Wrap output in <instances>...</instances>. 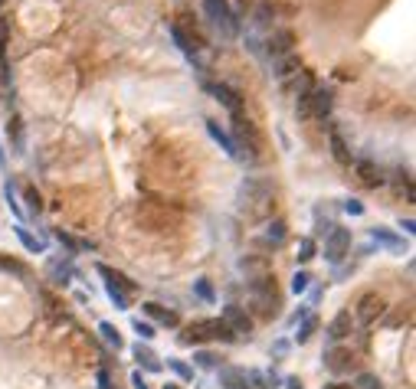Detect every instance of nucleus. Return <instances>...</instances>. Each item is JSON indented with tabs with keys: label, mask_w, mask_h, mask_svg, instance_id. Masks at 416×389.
<instances>
[{
	"label": "nucleus",
	"mask_w": 416,
	"mask_h": 389,
	"mask_svg": "<svg viewBox=\"0 0 416 389\" xmlns=\"http://www.w3.org/2000/svg\"><path fill=\"white\" fill-rule=\"evenodd\" d=\"M236 209L249 223H269L276 213V183L266 177H246L236 190Z\"/></svg>",
	"instance_id": "obj_1"
},
{
	"label": "nucleus",
	"mask_w": 416,
	"mask_h": 389,
	"mask_svg": "<svg viewBox=\"0 0 416 389\" xmlns=\"http://www.w3.org/2000/svg\"><path fill=\"white\" fill-rule=\"evenodd\" d=\"M230 141L236 148V160H243L249 167H259L266 160V135L246 112L230 114Z\"/></svg>",
	"instance_id": "obj_2"
},
{
	"label": "nucleus",
	"mask_w": 416,
	"mask_h": 389,
	"mask_svg": "<svg viewBox=\"0 0 416 389\" xmlns=\"http://www.w3.org/2000/svg\"><path fill=\"white\" fill-rule=\"evenodd\" d=\"M246 297H249V311H253L259 320L278 318V308H282V291H278V285H276V275L259 278V282H249V285H246Z\"/></svg>",
	"instance_id": "obj_3"
},
{
	"label": "nucleus",
	"mask_w": 416,
	"mask_h": 389,
	"mask_svg": "<svg viewBox=\"0 0 416 389\" xmlns=\"http://www.w3.org/2000/svg\"><path fill=\"white\" fill-rule=\"evenodd\" d=\"M177 340L184 343V347H200V343H207V340L233 343L236 340V334L226 327V320L223 318H207V320H194V324L181 327V337H177Z\"/></svg>",
	"instance_id": "obj_4"
},
{
	"label": "nucleus",
	"mask_w": 416,
	"mask_h": 389,
	"mask_svg": "<svg viewBox=\"0 0 416 389\" xmlns=\"http://www.w3.org/2000/svg\"><path fill=\"white\" fill-rule=\"evenodd\" d=\"M295 112H299L301 118L328 121V118H331V112H335V92L328 89V85H318V82H315L312 92H308L305 98H299V102H295Z\"/></svg>",
	"instance_id": "obj_5"
},
{
	"label": "nucleus",
	"mask_w": 416,
	"mask_h": 389,
	"mask_svg": "<svg viewBox=\"0 0 416 389\" xmlns=\"http://www.w3.org/2000/svg\"><path fill=\"white\" fill-rule=\"evenodd\" d=\"M292 49H295V33L282 30V26H272L266 36H259V53L256 56H263L266 62H278V59L292 56Z\"/></svg>",
	"instance_id": "obj_6"
},
{
	"label": "nucleus",
	"mask_w": 416,
	"mask_h": 389,
	"mask_svg": "<svg viewBox=\"0 0 416 389\" xmlns=\"http://www.w3.org/2000/svg\"><path fill=\"white\" fill-rule=\"evenodd\" d=\"M203 10H207V20L220 30L226 40L240 36V17L230 7V0H203Z\"/></svg>",
	"instance_id": "obj_7"
},
{
	"label": "nucleus",
	"mask_w": 416,
	"mask_h": 389,
	"mask_svg": "<svg viewBox=\"0 0 416 389\" xmlns=\"http://www.w3.org/2000/svg\"><path fill=\"white\" fill-rule=\"evenodd\" d=\"M387 311H390L387 297L377 295V291H367V295L358 297V304H354V318H358L360 327H374L377 320L387 318Z\"/></svg>",
	"instance_id": "obj_8"
},
{
	"label": "nucleus",
	"mask_w": 416,
	"mask_h": 389,
	"mask_svg": "<svg viewBox=\"0 0 416 389\" xmlns=\"http://www.w3.org/2000/svg\"><path fill=\"white\" fill-rule=\"evenodd\" d=\"M351 242H354L351 229L335 226L328 236H324V259H328L331 265H341L347 259V252H351Z\"/></svg>",
	"instance_id": "obj_9"
},
{
	"label": "nucleus",
	"mask_w": 416,
	"mask_h": 389,
	"mask_svg": "<svg viewBox=\"0 0 416 389\" xmlns=\"http://www.w3.org/2000/svg\"><path fill=\"white\" fill-rule=\"evenodd\" d=\"M236 272L246 275V285H249V282H259V278H269V275H276V272H272V259H269V255H259V252L240 255Z\"/></svg>",
	"instance_id": "obj_10"
},
{
	"label": "nucleus",
	"mask_w": 416,
	"mask_h": 389,
	"mask_svg": "<svg viewBox=\"0 0 416 389\" xmlns=\"http://www.w3.org/2000/svg\"><path fill=\"white\" fill-rule=\"evenodd\" d=\"M223 320H226V327L236 334V340H240V337H246V340L253 337V318H249V311L246 308H240V304H226Z\"/></svg>",
	"instance_id": "obj_11"
},
{
	"label": "nucleus",
	"mask_w": 416,
	"mask_h": 389,
	"mask_svg": "<svg viewBox=\"0 0 416 389\" xmlns=\"http://www.w3.org/2000/svg\"><path fill=\"white\" fill-rule=\"evenodd\" d=\"M210 92H213V98H217V102H220L230 114L246 112V98L240 95V89H233L230 82H213V85H210Z\"/></svg>",
	"instance_id": "obj_12"
},
{
	"label": "nucleus",
	"mask_w": 416,
	"mask_h": 389,
	"mask_svg": "<svg viewBox=\"0 0 416 389\" xmlns=\"http://www.w3.org/2000/svg\"><path fill=\"white\" fill-rule=\"evenodd\" d=\"M324 370L328 373H335V377H341V373H351V366H354V354L347 350V347H338V343H331L328 350H324Z\"/></svg>",
	"instance_id": "obj_13"
},
{
	"label": "nucleus",
	"mask_w": 416,
	"mask_h": 389,
	"mask_svg": "<svg viewBox=\"0 0 416 389\" xmlns=\"http://www.w3.org/2000/svg\"><path fill=\"white\" fill-rule=\"evenodd\" d=\"M278 85H282V92H285L289 98H295V102H299V98H305V95L312 92L315 76L308 72V69H299L295 76H289V79H285V82H278Z\"/></svg>",
	"instance_id": "obj_14"
},
{
	"label": "nucleus",
	"mask_w": 416,
	"mask_h": 389,
	"mask_svg": "<svg viewBox=\"0 0 416 389\" xmlns=\"http://www.w3.org/2000/svg\"><path fill=\"white\" fill-rule=\"evenodd\" d=\"M354 173H358V183L364 190H377V187H383V180H387L374 160H354Z\"/></svg>",
	"instance_id": "obj_15"
},
{
	"label": "nucleus",
	"mask_w": 416,
	"mask_h": 389,
	"mask_svg": "<svg viewBox=\"0 0 416 389\" xmlns=\"http://www.w3.org/2000/svg\"><path fill=\"white\" fill-rule=\"evenodd\" d=\"M217 379H220V389H253L246 379V370L240 366H217Z\"/></svg>",
	"instance_id": "obj_16"
},
{
	"label": "nucleus",
	"mask_w": 416,
	"mask_h": 389,
	"mask_svg": "<svg viewBox=\"0 0 416 389\" xmlns=\"http://www.w3.org/2000/svg\"><path fill=\"white\" fill-rule=\"evenodd\" d=\"M131 356H135V363H138L141 370H148V373H161V370H164L161 356L154 354L148 343H141V340H138L135 347H131Z\"/></svg>",
	"instance_id": "obj_17"
},
{
	"label": "nucleus",
	"mask_w": 416,
	"mask_h": 389,
	"mask_svg": "<svg viewBox=\"0 0 416 389\" xmlns=\"http://www.w3.org/2000/svg\"><path fill=\"white\" fill-rule=\"evenodd\" d=\"M370 239L377 242V245H383V249L397 252V255H403V252H406V242L400 239L393 229H387V226H374V229H370Z\"/></svg>",
	"instance_id": "obj_18"
},
{
	"label": "nucleus",
	"mask_w": 416,
	"mask_h": 389,
	"mask_svg": "<svg viewBox=\"0 0 416 389\" xmlns=\"http://www.w3.org/2000/svg\"><path fill=\"white\" fill-rule=\"evenodd\" d=\"M99 275L105 278V285H112V288H118V291H125L128 297L138 291V285L128 278V275H122V272H115V268H108V265H99Z\"/></svg>",
	"instance_id": "obj_19"
},
{
	"label": "nucleus",
	"mask_w": 416,
	"mask_h": 389,
	"mask_svg": "<svg viewBox=\"0 0 416 389\" xmlns=\"http://www.w3.org/2000/svg\"><path fill=\"white\" fill-rule=\"evenodd\" d=\"M144 308V314H148L151 320H158L161 327H181V318L174 314V311H167V308H161L158 301H148V304H141Z\"/></svg>",
	"instance_id": "obj_20"
},
{
	"label": "nucleus",
	"mask_w": 416,
	"mask_h": 389,
	"mask_svg": "<svg viewBox=\"0 0 416 389\" xmlns=\"http://www.w3.org/2000/svg\"><path fill=\"white\" fill-rule=\"evenodd\" d=\"M351 327H354V324H351V314H347V311H341V314H338V318L328 324V340L341 343L344 337H351Z\"/></svg>",
	"instance_id": "obj_21"
},
{
	"label": "nucleus",
	"mask_w": 416,
	"mask_h": 389,
	"mask_svg": "<svg viewBox=\"0 0 416 389\" xmlns=\"http://www.w3.org/2000/svg\"><path fill=\"white\" fill-rule=\"evenodd\" d=\"M299 69H305L299 56H285V59H278V62H272V79H276V82H285L289 76H295Z\"/></svg>",
	"instance_id": "obj_22"
},
{
	"label": "nucleus",
	"mask_w": 416,
	"mask_h": 389,
	"mask_svg": "<svg viewBox=\"0 0 416 389\" xmlns=\"http://www.w3.org/2000/svg\"><path fill=\"white\" fill-rule=\"evenodd\" d=\"M167 33H171V40L174 43H177V49H181V53H184L187 59H190V62H197V53H200V49H197L194 43H190V40H187L184 33H181V26H177V23H167Z\"/></svg>",
	"instance_id": "obj_23"
},
{
	"label": "nucleus",
	"mask_w": 416,
	"mask_h": 389,
	"mask_svg": "<svg viewBox=\"0 0 416 389\" xmlns=\"http://www.w3.org/2000/svg\"><path fill=\"white\" fill-rule=\"evenodd\" d=\"M13 232H17V239L24 242L26 252H33V255H43V252H47V242L36 239V236H33V232H30L26 226H20V223H17V226H13Z\"/></svg>",
	"instance_id": "obj_24"
},
{
	"label": "nucleus",
	"mask_w": 416,
	"mask_h": 389,
	"mask_svg": "<svg viewBox=\"0 0 416 389\" xmlns=\"http://www.w3.org/2000/svg\"><path fill=\"white\" fill-rule=\"evenodd\" d=\"M246 379H249V386L253 389H276V373H269V370H246Z\"/></svg>",
	"instance_id": "obj_25"
},
{
	"label": "nucleus",
	"mask_w": 416,
	"mask_h": 389,
	"mask_svg": "<svg viewBox=\"0 0 416 389\" xmlns=\"http://www.w3.org/2000/svg\"><path fill=\"white\" fill-rule=\"evenodd\" d=\"M207 131H210V137H213V141H217V144H220V148L226 150V154H230L233 160H236V148H233L230 135H226V131H223V128L217 125V121H213V118H207Z\"/></svg>",
	"instance_id": "obj_26"
},
{
	"label": "nucleus",
	"mask_w": 416,
	"mask_h": 389,
	"mask_svg": "<svg viewBox=\"0 0 416 389\" xmlns=\"http://www.w3.org/2000/svg\"><path fill=\"white\" fill-rule=\"evenodd\" d=\"M315 255H318V245H315V239H312V236H301L299 245H295V262H299V265H308Z\"/></svg>",
	"instance_id": "obj_27"
},
{
	"label": "nucleus",
	"mask_w": 416,
	"mask_h": 389,
	"mask_svg": "<svg viewBox=\"0 0 416 389\" xmlns=\"http://www.w3.org/2000/svg\"><path fill=\"white\" fill-rule=\"evenodd\" d=\"M331 154H335V160H338V164H344V167H351V164H354V154L347 150L344 137L338 135V131H331Z\"/></svg>",
	"instance_id": "obj_28"
},
{
	"label": "nucleus",
	"mask_w": 416,
	"mask_h": 389,
	"mask_svg": "<svg viewBox=\"0 0 416 389\" xmlns=\"http://www.w3.org/2000/svg\"><path fill=\"white\" fill-rule=\"evenodd\" d=\"M285 236H289V226H285V219H269L266 239L272 242V245H282V242H285Z\"/></svg>",
	"instance_id": "obj_29"
},
{
	"label": "nucleus",
	"mask_w": 416,
	"mask_h": 389,
	"mask_svg": "<svg viewBox=\"0 0 416 389\" xmlns=\"http://www.w3.org/2000/svg\"><path fill=\"white\" fill-rule=\"evenodd\" d=\"M99 334H102V340L108 343V347H115V350H122V347H125V337L118 334L115 324H108V320H102V324H99Z\"/></svg>",
	"instance_id": "obj_30"
},
{
	"label": "nucleus",
	"mask_w": 416,
	"mask_h": 389,
	"mask_svg": "<svg viewBox=\"0 0 416 389\" xmlns=\"http://www.w3.org/2000/svg\"><path fill=\"white\" fill-rule=\"evenodd\" d=\"M49 275H53V282H56V285H69V282H66V278H72V262L69 259H66V262H49Z\"/></svg>",
	"instance_id": "obj_31"
},
{
	"label": "nucleus",
	"mask_w": 416,
	"mask_h": 389,
	"mask_svg": "<svg viewBox=\"0 0 416 389\" xmlns=\"http://www.w3.org/2000/svg\"><path fill=\"white\" fill-rule=\"evenodd\" d=\"M315 331H318V318H315V314H308V318L301 320L299 334H295V340H299V343H308V340L315 337Z\"/></svg>",
	"instance_id": "obj_32"
},
{
	"label": "nucleus",
	"mask_w": 416,
	"mask_h": 389,
	"mask_svg": "<svg viewBox=\"0 0 416 389\" xmlns=\"http://www.w3.org/2000/svg\"><path fill=\"white\" fill-rule=\"evenodd\" d=\"M40 297H43V304H47V314L53 320H59V318H66V304H59L56 297L49 295V291H40Z\"/></svg>",
	"instance_id": "obj_33"
},
{
	"label": "nucleus",
	"mask_w": 416,
	"mask_h": 389,
	"mask_svg": "<svg viewBox=\"0 0 416 389\" xmlns=\"http://www.w3.org/2000/svg\"><path fill=\"white\" fill-rule=\"evenodd\" d=\"M24 196H26V206H30V216H40L43 213V196L36 187H24Z\"/></svg>",
	"instance_id": "obj_34"
},
{
	"label": "nucleus",
	"mask_w": 416,
	"mask_h": 389,
	"mask_svg": "<svg viewBox=\"0 0 416 389\" xmlns=\"http://www.w3.org/2000/svg\"><path fill=\"white\" fill-rule=\"evenodd\" d=\"M131 331L138 334V340H141V343L154 340V324H151V320H141V318H135V320H131Z\"/></svg>",
	"instance_id": "obj_35"
},
{
	"label": "nucleus",
	"mask_w": 416,
	"mask_h": 389,
	"mask_svg": "<svg viewBox=\"0 0 416 389\" xmlns=\"http://www.w3.org/2000/svg\"><path fill=\"white\" fill-rule=\"evenodd\" d=\"M194 363L200 366V370H217V366H220V356L210 354V350H197V354H194Z\"/></svg>",
	"instance_id": "obj_36"
},
{
	"label": "nucleus",
	"mask_w": 416,
	"mask_h": 389,
	"mask_svg": "<svg viewBox=\"0 0 416 389\" xmlns=\"http://www.w3.org/2000/svg\"><path fill=\"white\" fill-rule=\"evenodd\" d=\"M308 285H312V275H308V272H295V275H292V295H305Z\"/></svg>",
	"instance_id": "obj_37"
},
{
	"label": "nucleus",
	"mask_w": 416,
	"mask_h": 389,
	"mask_svg": "<svg viewBox=\"0 0 416 389\" xmlns=\"http://www.w3.org/2000/svg\"><path fill=\"white\" fill-rule=\"evenodd\" d=\"M167 366H171L174 373L184 379V383H194V366H187L184 360H167Z\"/></svg>",
	"instance_id": "obj_38"
},
{
	"label": "nucleus",
	"mask_w": 416,
	"mask_h": 389,
	"mask_svg": "<svg viewBox=\"0 0 416 389\" xmlns=\"http://www.w3.org/2000/svg\"><path fill=\"white\" fill-rule=\"evenodd\" d=\"M351 386H354V389H383V383L374 377V373H360V377L351 383Z\"/></svg>",
	"instance_id": "obj_39"
},
{
	"label": "nucleus",
	"mask_w": 416,
	"mask_h": 389,
	"mask_svg": "<svg viewBox=\"0 0 416 389\" xmlns=\"http://www.w3.org/2000/svg\"><path fill=\"white\" fill-rule=\"evenodd\" d=\"M194 291H197L200 297H203L207 304H213V301H217V291H213V285H210L207 278H200V282H194Z\"/></svg>",
	"instance_id": "obj_40"
},
{
	"label": "nucleus",
	"mask_w": 416,
	"mask_h": 389,
	"mask_svg": "<svg viewBox=\"0 0 416 389\" xmlns=\"http://www.w3.org/2000/svg\"><path fill=\"white\" fill-rule=\"evenodd\" d=\"M10 46V20L0 17V59H3V49Z\"/></svg>",
	"instance_id": "obj_41"
},
{
	"label": "nucleus",
	"mask_w": 416,
	"mask_h": 389,
	"mask_svg": "<svg viewBox=\"0 0 416 389\" xmlns=\"http://www.w3.org/2000/svg\"><path fill=\"white\" fill-rule=\"evenodd\" d=\"M0 272H13V275H20V278H24V275H26V265L13 262V259H0Z\"/></svg>",
	"instance_id": "obj_42"
},
{
	"label": "nucleus",
	"mask_w": 416,
	"mask_h": 389,
	"mask_svg": "<svg viewBox=\"0 0 416 389\" xmlns=\"http://www.w3.org/2000/svg\"><path fill=\"white\" fill-rule=\"evenodd\" d=\"M7 206H10L13 213H17V219H24V206H20V200H17V193H13V187H7Z\"/></svg>",
	"instance_id": "obj_43"
},
{
	"label": "nucleus",
	"mask_w": 416,
	"mask_h": 389,
	"mask_svg": "<svg viewBox=\"0 0 416 389\" xmlns=\"http://www.w3.org/2000/svg\"><path fill=\"white\" fill-rule=\"evenodd\" d=\"M344 213H351V216H364V203H360V200H344Z\"/></svg>",
	"instance_id": "obj_44"
},
{
	"label": "nucleus",
	"mask_w": 416,
	"mask_h": 389,
	"mask_svg": "<svg viewBox=\"0 0 416 389\" xmlns=\"http://www.w3.org/2000/svg\"><path fill=\"white\" fill-rule=\"evenodd\" d=\"M272 354L285 356V354H289V340H276V343H272Z\"/></svg>",
	"instance_id": "obj_45"
},
{
	"label": "nucleus",
	"mask_w": 416,
	"mask_h": 389,
	"mask_svg": "<svg viewBox=\"0 0 416 389\" xmlns=\"http://www.w3.org/2000/svg\"><path fill=\"white\" fill-rule=\"evenodd\" d=\"M131 386H135V389H151L148 383H144V377H141V370H138V373H131Z\"/></svg>",
	"instance_id": "obj_46"
},
{
	"label": "nucleus",
	"mask_w": 416,
	"mask_h": 389,
	"mask_svg": "<svg viewBox=\"0 0 416 389\" xmlns=\"http://www.w3.org/2000/svg\"><path fill=\"white\" fill-rule=\"evenodd\" d=\"M285 389H305L299 377H285Z\"/></svg>",
	"instance_id": "obj_47"
},
{
	"label": "nucleus",
	"mask_w": 416,
	"mask_h": 389,
	"mask_svg": "<svg viewBox=\"0 0 416 389\" xmlns=\"http://www.w3.org/2000/svg\"><path fill=\"white\" fill-rule=\"evenodd\" d=\"M400 229H406V232H416V223L406 216V219H400Z\"/></svg>",
	"instance_id": "obj_48"
},
{
	"label": "nucleus",
	"mask_w": 416,
	"mask_h": 389,
	"mask_svg": "<svg viewBox=\"0 0 416 389\" xmlns=\"http://www.w3.org/2000/svg\"><path fill=\"white\" fill-rule=\"evenodd\" d=\"M99 383H102V389H108V386H112V379H108V373H105V370H102V373H99Z\"/></svg>",
	"instance_id": "obj_49"
},
{
	"label": "nucleus",
	"mask_w": 416,
	"mask_h": 389,
	"mask_svg": "<svg viewBox=\"0 0 416 389\" xmlns=\"http://www.w3.org/2000/svg\"><path fill=\"white\" fill-rule=\"evenodd\" d=\"M324 389H354V386H351V383H328Z\"/></svg>",
	"instance_id": "obj_50"
},
{
	"label": "nucleus",
	"mask_w": 416,
	"mask_h": 389,
	"mask_svg": "<svg viewBox=\"0 0 416 389\" xmlns=\"http://www.w3.org/2000/svg\"><path fill=\"white\" fill-rule=\"evenodd\" d=\"M164 389H177V386H174V383H167V386H164Z\"/></svg>",
	"instance_id": "obj_51"
}]
</instances>
